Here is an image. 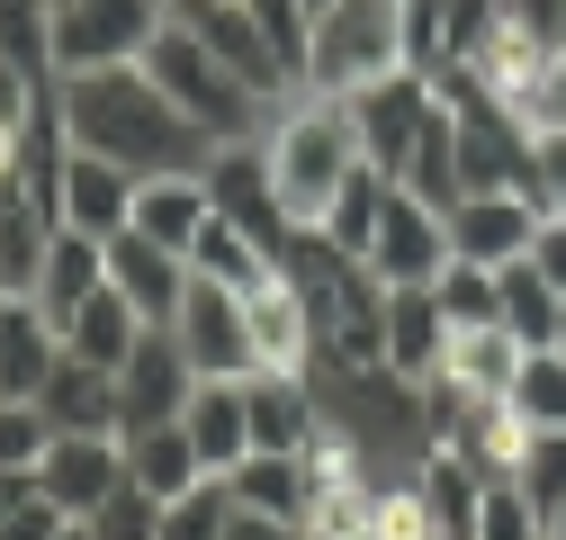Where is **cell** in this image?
<instances>
[{"label": "cell", "mask_w": 566, "mask_h": 540, "mask_svg": "<svg viewBox=\"0 0 566 540\" xmlns=\"http://www.w3.org/2000/svg\"><path fill=\"white\" fill-rule=\"evenodd\" d=\"M189 270H198V280H226V289H261L270 270H279V252L252 243L243 226H226L217 208H207V226H198V243H189Z\"/></svg>", "instance_id": "cell-30"}, {"label": "cell", "mask_w": 566, "mask_h": 540, "mask_svg": "<svg viewBox=\"0 0 566 540\" xmlns=\"http://www.w3.org/2000/svg\"><path fill=\"white\" fill-rule=\"evenodd\" d=\"M539 531H548V513L513 478H485V505H476V531L468 540H539Z\"/></svg>", "instance_id": "cell-37"}, {"label": "cell", "mask_w": 566, "mask_h": 540, "mask_svg": "<svg viewBox=\"0 0 566 540\" xmlns=\"http://www.w3.org/2000/svg\"><path fill=\"white\" fill-rule=\"evenodd\" d=\"M171 333H180V352L198 361V378H252V370H261V361H252L243 289H226V280H198V270H189V298H180Z\"/></svg>", "instance_id": "cell-7"}, {"label": "cell", "mask_w": 566, "mask_h": 540, "mask_svg": "<svg viewBox=\"0 0 566 540\" xmlns=\"http://www.w3.org/2000/svg\"><path fill=\"white\" fill-rule=\"evenodd\" d=\"M54 361H63L54 315H45L28 289H10V298H0V396H36V387L54 378Z\"/></svg>", "instance_id": "cell-22"}, {"label": "cell", "mask_w": 566, "mask_h": 540, "mask_svg": "<svg viewBox=\"0 0 566 540\" xmlns=\"http://www.w3.org/2000/svg\"><path fill=\"white\" fill-rule=\"evenodd\" d=\"M513 370H522V343L504 324H450V352H441L432 387H450L468 405H494V396H513Z\"/></svg>", "instance_id": "cell-20"}, {"label": "cell", "mask_w": 566, "mask_h": 540, "mask_svg": "<svg viewBox=\"0 0 566 540\" xmlns=\"http://www.w3.org/2000/svg\"><path fill=\"white\" fill-rule=\"evenodd\" d=\"M369 280L378 289H432L441 280V261H450V226L441 208H422V198L387 189V208H378V235H369Z\"/></svg>", "instance_id": "cell-8"}, {"label": "cell", "mask_w": 566, "mask_h": 540, "mask_svg": "<svg viewBox=\"0 0 566 540\" xmlns=\"http://www.w3.org/2000/svg\"><path fill=\"white\" fill-rule=\"evenodd\" d=\"M36 405L54 415V433H117V370L63 352V361H54V378L36 387Z\"/></svg>", "instance_id": "cell-24"}, {"label": "cell", "mask_w": 566, "mask_h": 540, "mask_svg": "<svg viewBox=\"0 0 566 540\" xmlns=\"http://www.w3.org/2000/svg\"><path fill=\"white\" fill-rule=\"evenodd\" d=\"M108 289L145 315V324H171L180 315V298H189V252H171V243H154V235H108Z\"/></svg>", "instance_id": "cell-15"}, {"label": "cell", "mask_w": 566, "mask_h": 540, "mask_svg": "<svg viewBox=\"0 0 566 540\" xmlns=\"http://www.w3.org/2000/svg\"><path fill=\"white\" fill-rule=\"evenodd\" d=\"M63 522H73V513H54V505L36 496V478H28V496L0 513V540H63Z\"/></svg>", "instance_id": "cell-42"}, {"label": "cell", "mask_w": 566, "mask_h": 540, "mask_svg": "<svg viewBox=\"0 0 566 540\" xmlns=\"http://www.w3.org/2000/svg\"><path fill=\"white\" fill-rule=\"evenodd\" d=\"M513 487H522L539 513H557V505H566V433H531V442H522Z\"/></svg>", "instance_id": "cell-39"}, {"label": "cell", "mask_w": 566, "mask_h": 540, "mask_svg": "<svg viewBox=\"0 0 566 540\" xmlns=\"http://www.w3.org/2000/svg\"><path fill=\"white\" fill-rule=\"evenodd\" d=\"M189 442H198V459H207V478H226V468L252 450V405H243V378H198V396H189Z\"/></svg>", "instance_id": "cell-23"}, {"label": "cell", "mask_w": 566, "mask_h": 540, "mask_svg": "<svg viewBox=\"0 0 566 540\" xmlns=\"http://www.w3.org/2000/svg\"><path fill=\"white\" fill-rule=\"evenodd\" d=\"M494 10H504V0H450V73L494 37Z\"/></svg>", "instance_id": "cell-43"}, {"label": "cell", "mask_w": 566, "mask_h": 540, "mask_svg": "<svg viewBox=\"0 0 566 540\" xmlns=\"http://www.w3.org/2000/svg\"><path fill=\"white\" fill-rule=\"evenodd\" d=\"M531 270L566 298V217H539V235H531Z\"/></svg>", "instance_id": "cell-44"}, {"label": "cell", "mask_w": 566, "mask_h": 540, "mask_svg": "<svg viewBox=\"0 0 566 540\" xmlns=\"http://www.w3.org/2000/svg\"><path fill=\"white\" fill-rule=\"evenodd\" d=\"M163 19H171L163 0H54V82L108 73V63H145Z\"/></svg>", "instance_id": "cell-5"}, {"label": "cell", "mask_w": 566, "mask_h": 540, "mask_svg": "<svg viewBox=\"0 0 566 540\" xmlns=\"http://www.w3.org/2000/svg\"><path fill=\"white\" fill-rule=\"evenodd\" d=\"M513 415L531 424V433H566V343H539V352H522V370H513Z\"/></svg>", "instance_id": "cell-31"}, {"label": "cell", "mask_w": 566, "mask_h": 540, "mask_svg": "<svg viewBox=\"0 0 566 540\" xmlns=\"http://www.w3.org/2000/svg\"><path fill=\"white\" fill-rule=\"evenodd\" d=\"M441 226H450V252H459V261L504 270V261H522L531 235H539V198H531V189H468V198L441 208Z\"/></svg>", "instance_id": "cell-10"}, {"label": "cell", "mask_w": 566, "mask_h": 540, "mask_svg": "<svg viewBox=\"0 0 566 540\" xmlns=\"http://www.w3.org/2000/svg\"><path fill=\"white\" fill-rule=\"evenodd\" d=\"M163 10H171V19L207 45V54H217L226 73H243L261 100H289V91H297V82H289V63L270 54V37L252 28V10H243V0H163Z\"/></svg>", "instance_id": "cell-9"}, {"label": "cell", "mask_w": 566, "mask_h": 540, "mask_svg": "<svg viewBox=\"0 0 566 540\" xmlns=\"http://www.w3.org/2000/svg\"><path fill=\"white\" fill-rule=\"evenodd\" d=\"M387 73H405L396 0H333V10L315 19V37H306V91L350 100V91H369Z\"/></svg>", "instance_id": "cell-4"}, {"label": "cell", "mask_w": 566, "mask_h": 540, "mask_svg": "<svg viewBox=\"0 0 566 540\" xmlns=\"http://www.w3.org/2000/svg\"><path fill=\"white\" fill-rule=\"evenodd\" d=\"M522 189L539 198V217H566V126H531V180Z\"/></svg>", "instance_id": "cell-40"}, {"label": "cell", "mask_w": 566, "mask_h": 540, "mask_svg": "<svg viewBox=\"0 0 566 540\" xmlns=\"http://www.w3.org/2000/svg\"><path fill=\"white\" fill-rule=\"evenodd\" d=\"M494 324H504L522 352H539V343H557V333H566V298L531 270V252L494 270Z\"/></svg>", "instance_id": "cell-26"}, {"label": "cell", "mask_w": 566, "mask_h": 540, "mask_svg": "<svg viewBox=\"0 0 566 540\" xmlns=\"http://www.w3.org/2000/svg\"><path fill=\"white\" fill-rule=\"evenodd\" d=\"M0 298H10V280H0Z\"/></svg>", "instance_id": "cell-52"}, {"label": "cell", "mask_w": 566, "mask_h": 540, "mask_svg": "<svg viewBox=\"0 0 566 540\" xmlns=\"http://www.w3.org/2000/svg\"><path fill=\"white\" fill-rule=\"evenodd\" d=\"M396 189H405V198H422V208H450V198L468 189V180H459V126H450V100H432L422 135L405 145V163H396Z\"/></svg>", "instance_id": "cell-27"}, {"label": "cell", "mask_w": 566, "mask_h": 540, "mask_svg": "<svg viewBox=\"0 0 566 540\" xmlns=\"http://www.w3.org/2000/svg\"><path fill=\"white\" fill-rule=\"evenodd\" d=\"M198 396V361L180 352L171 324H145V343L117 361V433H145V424H180Z\"/></svg>", "instance_id": "cell-6"}, {"label": "cell", "mask_w": 566, "mask_h": 540, "mask_svg": "<svg viewBox=\"0 0 566 540\" xmlns=\"http://www.w3.org/2000/svg\"><path fill=\"white\" fill-rule=\"evenodd\" d=\"M19 496H28V478H10V468H0V513H10Z\"/></svg>", "instance_id": "cell-48"}, {"label": "cell", "mask_w": 566, "mask_h": 540, "mask_svg": "<svg viewBox=\"0 0 566 540\" xmlns=\"http://www.w3.org/2000/svg\"><path fill=\"white\" fill-rule=\"evenodd\" d=\"M226 522H234L226 478H198L189 496H171V505H163V540H226Z\"/></svg>", "instance_id": "cell-36"}, {"label": "cell", "mask_w": 566, "mask_h": 540, "mask_svg": "<svg viewBox=\"0 0 566 540\" xmlns=\"http://www.w3.org/2000/svg\"><path fill=\"white\" fill-rule=\"evenodd\" d=\"M117 450H126V478L145 487V496H189L198 478H207V459H198V442H189V424H145V433H117Z\"/></svg>", "instance_id": "cell-25"}, {"label": "cell", "mask_w": 566, "mask_h": 540, "mask_svg": "<svg viewBox=\"0 0 566 540\" xmlns=\"http://www.w3.org/2000/svg\"><path fill=\"white\" fill-rule=\"evenodd\" d=\"M441 352H450L441 298H432V289H387V307H378V361H387L396 378H413V387H432Z\"/></svg>", "instance_id": "cell-17"}, {"label": "cell", "mask_w": 566, "mask_h": 540, "mask_svg": "<svg viewBox=\"0 0 566 540\" xmlns=\"http://www.w3.org/2000/svg\"><path fill=\"white\" fill-rule=\"evenodd\" d=\"M306 10H315V19H324V10H333V0H306Z\"/></svg>", "instance_id": "cell-51"}, {"label": "cell", "mask_w": 566, "mask_h": 540, "mask_svg": "<svg viewBox=\"0 0 566 540\" xmlns=\"http://www.w3.org/2000/svg\"><path fill=\"white\" fill-rule=\"evenodd\" d=\"M243 405H252V450H306L324 433L315 370H252L243 378Z\"/></svg>", "instance_id": "cell-16"}, {"label": "cell", "mask_w": 566, "mask_h": 540, "mask_svg": "<svg viewBox=\"0 0 566 540\" xmlns=\"http://www.w3.org/2000/svg\"><path fill=\"white\" fill-rule=\"evenodd\" d=\"M226 496H234V513L306 522V505H315V468H306V450H243V459L226 468Z\"/></svg>", "instance_id": "cell-21"}, {"label": "cell", "mask_w": 566, "mask_h": 540, "mask_svg": "<svg viewBox=\"0 0 566 540\" xmlns=\"http://www.w3.org/2000/svg\"><path fill=\"white\" fill-rule=\"evenodd\" d=\"M539 540H566V505H557V513H548V531H539Z\"/></svg>", "instance_id": "cell-49"}, {"label": "cell", "mask_w": 566, "mask_h": 540, "mask_svg": "<svg viewBox=\"0 0 566 540\" xmlns=\"http://www.w3.org/2000/svg\"><path fill=\"white\" fill-rule=\"evenodd\" d=\"M82 522H91V540H163V496H145L135 478H117Z\"/></svg>", "instance_id": "cell-34"}, {"label": "cell", "mask_w": 566, "mask_h": 540, "mask_svg": "<svg viewBox=\"0 0 566 540\" xmlns=\"http://www.w3.org/2000/svg\"><path fill=\"white\" fill-rule=\"evenodd\" d=\"M557 343H566V333H557Z\"/></svg>", "instance_id": "cell-53"}, {"label": "cell", "mask_w": 566, "mask_h": 540, "mask_svg": "<svg viewBox=\"0 0 566 540\" xmlns=\"http://www.w3.org/2000/svg\"><path fill=\"white\" fill-rule=\"evenodd\" d=\"M198 226H207V172H180V180H145V189H135V235L189 252Z\"/></svg>", "instance_id": "cell-29"}, {"label": "cell", "mask_w": 566, "mask_h": 540, "mask_svg": "<svg viewBox=\"0 0 566 540\" xmlns=\"http://www.w3.org/2000/svg\"><path fill=\"white\" fill-rule=\"evenodd\" d=\"M261 163L279 189V217L289 226H324L342 180L360 172V135H350V100L333 91H289L261 126Z\"/></svg>", "instance_id": "cell-2"}, {"label": "cell", "mask_w": 566, "mask_h": 540, "mask_svg": "<svg viewBox=\"0 0 566 540\" xmlns=\"http://www.w3.org/2000/svg\"><path fill=\"white\" fill-rule=\"evenodd\" d=\"M117 478H126L117 433H54V442H45V459H36V496H45L54 513H73V522H82Z\"/></svg>", "instance_id": "cell-14"}, {"label": "cell", "mask_w": 566, "mask_h": 540, "mask_svg": "<svg viewBox=\"0 0 566 540\" xmlns=\"http://www.w3.org/2000/svg\"><path fill=\"white\" fill-rule=\"evenodd\" d=\"M243 315H252V361L261 370H315V315H306L289 270H270L261 289H243Z\"/></svg>", "instance_id": "cell-18"}, {"label": "cell", "mask_w": 566, "mask_h": 540, "mask_svg": "<svg viewBox=\"0 0 566 540\" xmlns=\"http://www.w3.org/2000/svg\"><path fill=\"white\" fill-rule=\"evenodd\" d=\"M207 208H217L226 226H243L252 243H289L297 226L289 217H279V189H270V163H261V135H252V145H217V154H207Z\"/></svg>", "instance_id": "cell-12"}, {"label": "cell", "mask_w": 566, "mask_h": 540, "mask_svg": "<svg viewBox=\"0 0 566 540\" xmlns=\"http://www.w3.org/2000/svg\"><path fill=\"white\" fill-rule=\"evenodd\" d=\"M135 172H117L108 154H82V145H63V163H54V217L63 226H82V235H126L135 226Z\"/></svg>", "instance_id": "cell-11"}, {"label": "cell", "mask_w": 566, "mask_h": 540, "mask_svg": "<svg viewBox=\"0 0 566 540\" xmlns=\"http://www.w3.org/2000/svg\"><path fill=\"white\" fill-rule=\"evenodd\" d=\"M108 289V243L99 235H82V226H54L45 235V261H36V280H28V298L54 315V333L73 324V307L82 298H99Z\"/></svg>", "instance_id": "cell-19"}, {"label": "cell", "mask_w": 566, "mask_h": 540, "mask_svg": "<svg viewBox=\"0 0 566 540\" xmlns=\"http://www.w3.org/2000/svg\"><path fill=\"white\" fill-rule=\"evenodd\" d=\"M226 540H306V522H270V513H234Z\"/></svg>", "instance_id": "cell-47"}, {"label": "cell", "mask_w": 566, "mask_h": 540, "mask_svg": "<svg viewBox=\"0 0 566 540\" xmlns=\"http://www.w3.org/2000/svg\"><path fill=\"white\" fill-rule=\"evenodd\" d=\"M432 298H441L450 324H494V270L450 252V261H441V280H432Z\"/></svg>", "instance_id": "cell-38"}, {"label": "cell", "mask_w": 566, "mask_h": 540, "mask_svg": "<svg viewBox=\"0 0 566 540\" xmlns=\"http://www.w3.org/2000/svg\"><path fill=\"white\" fill-rule=\"evenodd\" d=\"M45 442H54V415H45V405H36V396H0V468H10V478H36Z\"/></svg>", "instance_id": "cell-35"}, {"label": "cell", "mask_w": 566, "mask_h": 540, "mask_svg": "<svg viewBox=\"0 0 566 540\" xmlns=\"http://www.w3.org/2000/svg\"><path fill=\"white\" fill-rule=\"evenodd\" d=\"M145 73L163 82V100H171L180 117H198L207 135H217V145H252V135L270 126V108H279V100H261L243 73H226V63L207 54L180 19H163V37L145 45Z\"/></svg>", "instance_id": "cell-3"}, {"label": "cell", "mask_w": 566, "mask_h": 540, "mask_svg": "<svg viewBox=\"0 0 566 540\" xmlns=\"http://www.w3.org/2000/svg\"><path fill=\"white\" fill-rule=\"evenodd\" d=\"M387 189H396V180H387L378 163H360V172L342 180V198H333V217H324L315 235H333V243H342L350 261H360V252H369V235H378V208H387Z\"/></svg>", "instance_id": "cell-32"}, {"label": "cell", "mask_w": 566, "mask_h": 540, "mask_svg": "<svg viewBox=\"0 0 566 540\" xmlns=\"http://www.w3.org/2000/svg\"><path fill=\"white\" fill-rule=\"evenodd\" d=\"M63 540H91V522H63Z\"/></svg>", "instance_id": "cell-50"}, {"label": "cell", "mask_w": 566, "mask_h": 540, "mask_svg": "<svg viewBox=\"0 0 566 540\" xmlns=\"http://www.w3.org/2000/svg\"><path fill=\"white\" fill-rule=\"evenodd\" d=\"M0 63L54 82V0H0Z\"/></svg>", "instance_id": "cell-33"}, {"label": "cell", "mask_w": 566, "mask_h": 540, "mask_svg": "<svg viewBox=\"0 0 566 540\" xmlns=\"http://www.w3.org/2000/svg\"><path fill=\"white\" fill-rule=\"evenodd\" d=\"M494 28H513V37H531V45H566V0H504L494 10Z\"/></svg>", "instance_id": "cell-41"}, {"label": "cell", "mask_w": 566, "mask_h": 540, "mask_svg": "<svg viewBox=\"0 0 566 540\" xmlns=\"http://www.w3.org/2000/svg\"><path fill=\"white\" fill-rule=\"evenodd\" d=\"M531 126H566V45L548 54V73H539V100H531Z\"/></svg>", "instance_id": "cell-45"}, {"label": "cell", "mask_w": 566, "mask_h": 540, "mask_svg": "<svg viewBox=\"0 0 566 540\" xmlns=\"http://www.w3.org/2000/svg\"><path fill=\"white\" fill-rule=\"evenodd\" d=\"M54 108H63V145L108 154L135 180H180V172H207V154H217V135H207L198 117H180L145 63L63 73L54 82Z\"/></svg>", "instance_id": "cell-1"}, {"label": "cell", "mask_w": 566, "mask_h": 540, "mask_svg": "<svg viewBox=\"0 0 566 540\" xmlns=\"http://www.w3.org/2000/svg\"><path fill=\"white\" fill-rule=\"evenodd\" d=\"M28 126H36V117H28ZM28 126L0 117V180H28Z\"/></svg>", "instance_id": "cell-46"}, {"label": "cell", "mask_w": 566, "mask_h": 540, "mask_svg": "<svg viewBox=\"0 0 566 540\" xmlns=\"http://www.w3.org/2000/svg\"><path fill=\"white\" fill-rule=\"evenodd\" d=\"M135 343H145V315H135L117 289L82 298V307H73V324H63V352H73V361H99V370H117Z\"/></svg>", "instance_id": "cell-28"}, {"label": "cell", "mask_w": 566, "mask_h": 540, "mask_svg": "<svg viewBox=\"0 0 566 540\" xmlns=\"http://www.w3.org/2000/svg\"><path fill=\"white\" fill-rule=\"evenodd\" d=\"M432 82L422 73H387V82H369V91H350V135H360V163H378L387 180H396V163H405V145L422 135V117H432Z\"/></svg>", "instance_id": "cell-13"}]
</instances>
